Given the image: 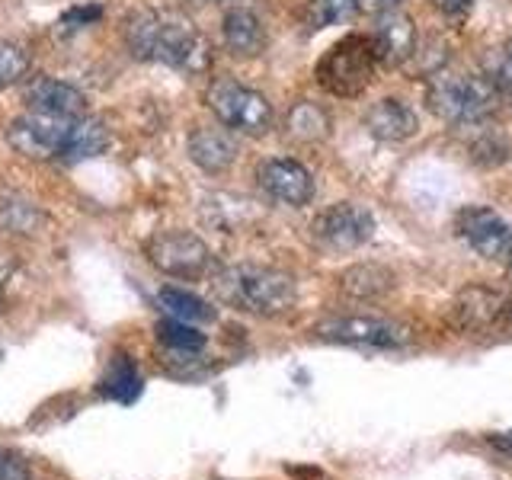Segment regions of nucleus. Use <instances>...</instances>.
<instances>
[{
	"instance_id": "nucleus-1",
	"label": "nucleus",
	"mask_w": 512,
	"mask_h": 480,
	"mask_svg": "<svg viewBox=\"0 0 512 480\" xmlns=\"http://www.w3.org/2000/svg\"><path fill=\"white\" fill-rule=\"evenodd\" d=\"M125 48L138 61L167 64L176 71H205L212 52L202 32L176 10H135L122 23Z\"/></svg>"
},
{
	"instance_id": "nucleus-2",
	"label": "nucleus",
	"mask_w": 512,
	"mask_h": 480,
	"mask_svg": "<svg viewBox=\"0 0 512 480\" xmlns=\"http://www.w3.org/2000/svg\"><path fill=\"white\" fill-rule=\"evenodd\" d=\"M215 295L237 311L276 317L285 314L298 298L295 279L272 266H224L212 276Z\"/></svg>"
},
{
	"instance_id": "nucleus-3",
	"label": "nucleus",
	"mask_w": 512,
	"mask_h": 480,
	"mask_svg": "<svg viewBox=\"0 0 512 480\" xmlns=\"http://www.w3.org/2000/svg\"><path fill=\"white\" fill-rule=\"evenodd\" d=\"M426 106L448 125H474L500 106V87L471 71H436L426 87Z\"/></svg>"
},
{
	"instance_id": "nucleus-4",
	"label": "nucleus",
	"mask_w": 512,
	"mask_h": 480,
	"mask_svg": "<svg viewBox=\"0 0 512 480\" xmlns=\"http://www.w3.org/2000/svg\"><path fill=\"white\" fill-rule=\"evenodd\" d=\"M378 68H381V55L375 39L362 36V32H352V36L330 45V52H324V58L314 68V77L330 96L349 100V96H359L372 84Z\"/></svg>"
},
{
	"instance_id": "nucleus-5",
	"label": "nucleus",
	"mask_w": 512,
	"mask_h": 480,
	"mask_svg": "<svg viewBox=\"0 0 512 480\" xmlns=\"http://www.w3.org/2000/svg\"><path fill=\"white\" fill-rule=\"evenodd\" d=\"M205 103L215 112V119L224 128H231L234 135L263 138L272 132V122H276V112H272V103L266 96L234 77H215L205 90Z\"/></svg>"
},
{
	"instance_id": "nucleus-6",
	"label": "nucleus",
	"mask_w": 512,
	"mask_h": 480,
	"mask_svg": "<svg viewBox=\"0 0 512 480\" xmlns=\"http://www.w3.org/2000/svg\"><path fill=\"white\" fill-rule=\"evenodd\" d=\"M144 256L154 269L173 279H205L215 269V256L202 237L189 231H160L144 244Z\"/></svg>"
},
{
	"instance_id": "nucleus-7",
	"label": "nucleus",
	"mask_w": 512,
	"mask_h": 480,
	"mask_svg": "<svg viewBox=\"0 0 512 480\" xmlns=\"http://www.w3.org/2000/svg\"><path fill=\"white\" fill-rule=\"evenodd\" d=\"M375 231H378L375 215L356 202H336L324 208L311 224V234L317 244L336 253L359 250L362 244H368V240L375 237Z\"/></svg>"
},
{
	"instance_id": "nucleus-8",
	"label": "nucleus",
	"mask_w": 512,
	"mask_h": 480,
	"mask_svg": "<svg viewBox=\"0 0 512 480\" xmlns=\"http://www.w3.org/2000/svg\"><path fill=\"white\" fill-rule=\"evenodd\" d=\"M74 119L45 116V112H23L7 125V144L23 157L32 160H55L64 154Z\"/></svg>"
},
{
	"instance_id": "nucleus-9",
	"label": "nucleus",
	"mask_w": 512,
	"mask_h": 480,
	"mask_svg": "<svg viewBox=\"0 0 512 480\" xmlns=\"http://www.w3.org/2000/svg\"><path fill=\"white\" fill-rule=\"evenodd\" d=\"M458 237L468 244L477 256L490 263L512 266V221L487 205H471L458 212Z\"/></svg>"
},
{
	"instance_id": "nucleus-10",
	"label": "nucleus",
	"mask_w": 512,
	"mask_h": 480,
	"mask_svg": "<svg viewBox=\"0 0 512 480\" xmlns=\"http://www.w3.org/2000/svg\"><path fill=\"white\" fill-rule=\"evenodd\" d=\"M317 336L327 343L368 349H397L407 343V330L384 317H330L324 324H317Z\"/></svg>"
},
{
	"instance_id": "nucleus-11",
	"label": "nucleus",
	"mask_w": 512,
	"mask_h": 480,
	"mask_svg": "<svg viewBox=\"0 0 512 480\" xmlns=\"http://www.w3.org/2000/svg\"><path fill=\"white\" fill-rule=\"evenodd\" d=\"M256 180L269 199L301 208L314 199V176L295 157H269L256 167Z\"/></svg>"
},
{
	"instance_id": "nucleus-12",
	"label": "nucleus",
	"mask_w": 512,
	"mask_h": 480,
	"mask_svg": "<svg viewBox=\"0 0 512 480\" xmlns=\"http://www.w3.org/2000/svg\"><path fill=\"white\" fill-rule=\"evenodd\" d=\"M186 151H189V160L199 170L218 176V173H228L234 167V160L240 154V144H237V135L231 132V128L199 125V128H192V132H189Z\"/></svg>"
},
{
	"instance_id": "nucleus-13",
	"label": "nucleus",
	"mask_w": 512,
	"mask_h": 480,
	"mask_svg": "<svg viewBox=\"0 0 512 480\" xmlns=\"http://www.w3.org/2000/svg\"><path fill=\"white\" fill-rule=\"evenodd\" d=\"M23 96L32 112H45V116H61V119L87 116V96L74 84H64V80L55 77H32Z\"/></svg>"
},
{
	"instance_id": "nucleus-14",
	"label": "nucleus",
	"mask_w": 512,
	"mask_h": 480,
	"mask_svg": "<svg viewBox=\"0 0 512 480\" xmlns=\"http://www.w3.org/2000/svg\"><path fill=\"white\" fill-rule=\"evenodd\" d=\"M372 39L378 45L381 68H400V64L410 61L416 52V23L400 7L378 13Z\"/></svg>"
},
{
	"instance_id": "nucleus-15",
	"label": "nucleus",
	"mask_w": 512,
	"mask_h": 480,
	"mask_svg": "<svg viewBox=\"0 0 512 480\" xmlns=\"http://www.w3.org/2000/svg\"><path fill=\"white\" fill-rule=\"evenodd\" d=\"M365 128L368 135L378 138V141H388V144H400V141H410L416 132H420V116L404 103V100H378L372 109L365 112Z\"/></svg>"
},
{
	"instance_id": "nucleus-16",
	"label": "nucleus",
	"mask_w": 512,
	"mask_h": 480,
	"mask_svg": "<svg viewBox=\"0 0 512 480\" xmlns=\"http://www.w3.org/2000/svg\"><path fill=\"white\" fill-rule=\"evenodd\" d=\"M221 39L234 58H256L266 52V29L260 23V16L247 7H234L224 13Z\"/></svg>"
},
{
	"instance_id": "nucleus-17",
	"label": "nucleus",
	"mask_w": 512,
	"mask_h": 480,
	"mask_svg": "<svg viewBox=\"0 0 512 480\" xmlns=\"http://www.w3.org/2000/svg\"><path fill=\"white\" fill-rule=\"evenodd\" d=\"M500 311H503V295L493 292V288H484V285L461 292L458 301L452 304L455 324L464 330H480V327L493 324Z\"/></svg>"
},
{
	"instance_id": "nucleus-18",
	"label": "nucleus",
	"mask_w": 512,
	"mask_h": 480,
	"mask_svg": "<svg viewBox=\"0 0 512 480\" xmlns=\"http://www.w3.org/2000/svg\"><path fill=\"white\" fill-rule=\"evenodd\" d=\"M330 112L311 100H298L285 116V135L301 144H317L330 138Z\"/></svg>"
},
{
	"instance_id": "nucleus-19",
	"label": "nucleus",
	"mask_w": 512,
	"mask_h": 480,
	"mask_svg": "<svg viewBox=\"0 0 512 480\" xmlns=\"http://www.w3.org/2000/svg\"><path fill=\"white\" fill-rule=\"evenodd\" d=\"M109 144H112V135H109V128H106L100 119L80 116V119H74V125H71V135H68V144H64L61 160L100 157L103 151H109Z\"/></svg>"
},
{
	"instance_id": "nucleus-20",
	"label": "nucleus",
	"mask_w": 512,
	"mask_h": 480,
	"mask_svg": "<svg viewBox=\"0 0 512 480\" xmlns=\"http://www.w3.org/2000/svg\"><path fill=\"white\" fill-rule=\"evenodd\" d=\"M157 304L160 311L173 320H186V324H208V320H215V308L208 304L205 298L186 292V288H173V285H164L157 292Z\"/></svg>"
},
{
	"instance_id": "nucleus-21",
	"label": "nucleus",
	"mask_w": 512,
	"mask_h": 480,
	"mask_svg": "<svg viewBox=\"0 0 512 480\" xmlns=\"http://www.w3.org/2000/svg\"><path fill=\"white\" fill-rule=\"evenodd\" d=\"M42 208L32 202V199H23V196H7L0 202V231L7 234H36L42 228Z\"/></svg>"
},
{
	"instance_id": "nucleus-22",
	"label": "nucleus",
	"mask_w": 512,
	"mask_h": 480,
	"mask_svg": "<svg viewBox=\"0 0 512 480\" xmlns=\"http://www.w3.org/2000/svg\"><path fill=\"white\" fill-rule=\"evenodd\" d=\"M394 288V276L384 266H356L343 276V292L352 298H381Z\"/></svg>"
},
{
	"instance_id": "nucleus-23",
	"label": "nucleus",
	"mask_w": 512,
	"mask_h": 480,
	"mask_svg": "<svg viewBox=\"0 0 512 480\" xmlns=\"http://www.w3.org/2000/svg\"><path fill=\"white\" fill-rule=\"evenodd\" d=\"M103 394L109 400H119V404H132V400L141 394V375L128 356H116L109 362L106 378H103Z\"/></svg>"
},
{
	"instance_id": "nucleus-24",
	"label": "nucleus",
	"mask_w": 512,
	"mask_h": 480,
	"mask_svg": "<svg viewBox=\"0 0 512 480\" xmlns=\"http://www.w3.org/2000/svg\"><path fill=\"white\" fill-rule=\"evenodd\" d=\"M356 16H359L356 0H308V7H304V26L311 32H320L330 26L352 23Z\"/></svg>"
},
{
	"instance_id": "nucleus-25",
	"label": "nucleus",
	"mask_w": 512,
	"mask_h": 480,
	"mask_svg": "<svg viewBox=\"0 0 512 480\" xmlns=\"http://www.w3.org/2000/svg\"><path fill=\"white\" fill-rule=\"evenodd\" d=\"M157 343L173 349V352H180V356H192V352L205 349V333L196 324L167 317V320H160V324H157Z\"/></svg>"
},
{
	"instance_id": "nucleus-26",
	"label": "nucleus",
	"mask_w": 512,
	"mask_h": 480,
	"mask_svg": "<svg viewBox=\"0 0 512 480\" xmlns=\"http://www.w3.org/2000/svg\"><path fill=\"white\" fill-rule=\"evenodd\" d=\"M29 74V55L23 45L0 39V90H7Z\"/></svg>"
},
{
	"instance_id": "nucleus-27",
	"label": "nucleus",
	"mask_w": 512,
	"mask_h": 480,
	"mask_svg": "<svg viewBox=\"0 0 512 480\" xmlns=\"http://www.w3.org/2000/svg\"><path fill=\"white\" fill-rule=\"evenodd\" d=\"M493 84L500 87V93L512 96V39L500 48V58H496V71H493Z\"/></svg>"
},
{
	"instance_id": "nucleus-28",
	"label": "nucleus",
	"mask_w": 512,
	"mask_h": 480,
	"mask_svg": "<svg viewBox=\"0 0 512 480\" xmlns=\"http://www.w3.org/2000/svg\"><path fill=\"white\" fill-rule=\"evenodd\" d=\"M0 480H32V474L26 468V461L0 448Z\"/></svg>"
},
{
	"instance_id": "nucleus-29",
	"label": "nucleus",
	"mask_w": 512,
	"mask_h": 480,
	"mask_svg": "<svg viewBox=\"0 0 512 480\" xmlns=\"http://www.w3.org/2000/svg\"><path fill=\"white\" fill-rule=\"evenodd\" d=\"M432 4H436V10L448 16V20H461V16H468L474 10L477 0H432Z\"/></svg>"
},
{
	"instance_id": "nucleus-30",
	"label": "nucleus",
	"mask_w": 512,
	"mask_h": 480,
	"mask_svg": "<svg viewBox=\"0 0 512 480\" xmlns=\"http://www.w3.org/2000/svg\"><path fill=\"white\" fill-rule=\"evenodd\" d=\"M359 4V13H372V16H378V13H388V10H397L404 0H356Z\"/></svg>"
},
{
	"instance_id": "nucleus-31",
	"label": "nucleus",
	"mask_w": 512,
	"mask_h": 480,
	"mask_svg": "<svg viewBox=\"0 0 512 480\" xmlns=\"http://www.w3.org/2000/svg\"><path fill=\"white\" fill-rule=\"evenodd\" d=\"M13 272H16V260L10 253H0V301H4V288L13 279Z\"/></svg>"
},
{
	"instance_id": "nucleus-32",
	"label": "nucleus",
	"mask_w": 512,
	"mask_h": 480,
	"mask_svg": "<svg viewBox=\"0 0 512 480\" xmlns=\"http://www.w3.org/2000/svg\"><path fill=\"white\" fill-rule=\"evenodd\" d=\"M490 445L500 448V452L512 455V432H500V436H490Z\"/></svg>"
},
{
	"instance_id": "nucleus-33",
	"label": "nucleus",
	"mask_w": 512,
	"mask_h": 480,
	"mask_svg": "<svg viewBox=\"0 0 512 480\" xmlns=\"http://www.w3.org/2000/svg\"><path fill=\"white\" fill-rule=\"evenodd\" d=\"M208 4H228V0H208Z\"/></svg>"
},
{
	"instance_id": "nucleus-34",
	"label": "nucleus",
	"mask_w": 512,
	"mask_h": 480,
	"mask_svg": "<svg viewBox=\"0 0 512 480\" xmlns=\"http://www.w3.org/2000/svg\"><path fill=\"white\" fill-rule=\"evenodd\" d=\"M509 272H512V266H509Z\"/></svg>"
}]
</instances>
